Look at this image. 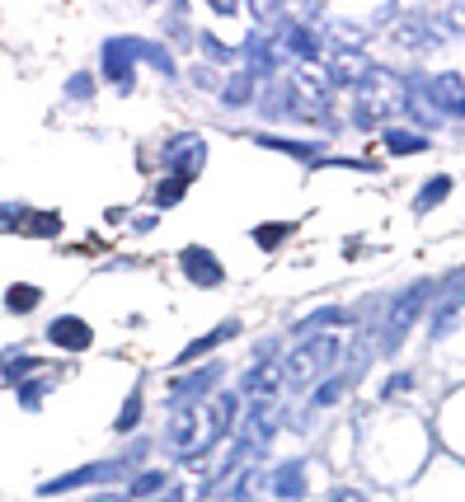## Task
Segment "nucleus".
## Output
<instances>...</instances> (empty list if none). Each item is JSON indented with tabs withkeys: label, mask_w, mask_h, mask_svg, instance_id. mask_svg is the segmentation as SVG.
I'll return each mask as SVG.
<instances>
[{
	"label": "nucleus",
	"mask_w": 465,
	"mask_h": 502,
	"mask_svg": "<svg viewBox=\"0 0 465 502\" xmlns=\"http://www.w3.org/2000/svg\"><path fill=\"white\" fill-rule=\"evenodd\" d=\"M47 339L52 348H66V352H85L94 343V329L85 320H75V315H62V320H52L47 324Z\"/></svg>",
	"instance_id": "nucleus-9"
},
{
	"label": "nucleus",
	"mask_w": 465,
	"mask_h": 502,
	"mask_svg": "<svg viewBox=\"0 0 465 502\" xmlns=\"http://www.w3.org/2000/svg\"><path fill=\"white\" fill-rule=\"evenodd\" d=\"M165 160H170V170L174 179H198L203 170V160H207V142H198V136H174V142L165 146Z\"/></svg>",
	"instance_id": "nucleus-7"
},
{
	"label": "nucleus",
	"mask_w": 465,
	"mask_h": 502,
	"mask_svg": "<svg viewBox=\"0 0 465 502\" xmlns=\"http://www.w3.org/2000/svg\"><path fill=\"white\" fill-rule=\"evenodd\" d=\"M330 502H367V497H362V493H358V488H339V493H334V497H330Z\"/></svg>",
	"instance_id": "nucleus-27"
},
{
	"label": "nucleus",
	"mask_w": 465,
	"mask_h": 502,
	"mask_svg": "<svg viewBox=\"0 0 465 502\" xmlns=\"http://www.w3.org/2000/svg\"><path fill=\"white\" fill-rule=\"evenodd\" d=\"M90 90H94V80H90V75H75L71 85H66V94H71V99H85Z\"/></svg>",
	"instance_id": "nucleus-26"
},
{
	"label": "nucleus",
	"mask_w": 465,
	"mask_h": 502,
	"mask_svg": "<svg viewBox=\"0 0 465 502\" xmlns=\"http://www.w3.org/2000/svg\"><path fill=\"white\" fill-rule=\"evenodd\" d=\"M0 226L19 235H62L57 212H34V207H0Z\"/></svg>",
	"instance_id": "nucleus-6"
},
{
	"label": "nucleus",
	"mask_w": 465,
	"mask_h": 502,
	"mask_svg": "<svg viewBox=\"0 0 465 502\" xmlns=\"http://www.w3.org/2000/svg\"><path fill=\"white\" fill-rule=\"evenodd\" d=\"M282 235H287V226H259V231H254V240H259L263 249H272V244H282Z\"/></svg>",
	"instance_id": "nucleus-25"
},
{
	"label": "nucleus",
	"mask_w": 465,
	"mask_h": 502,
	"mask_svg": "<svg viewBox=\"0 0 465 502\" xmlns=\"http://www.w3.org/2000/svg\"><path fill=\"white\" fill-rule=\"evenodd\" d=\"M179 263H183V272H188V282H193V287H222V263H216L212 254H207V249H183V254H179Z\"/></svg>",
	"instance_id": "nucleus-10"
},
{
	"label": "nucleus",
	"mask_w": 465,
	"mask_h": 502,
	"mask_svg": "<svg viewBox=\"0 0 465 502\" xmlns=\"http://www.w3.org/2000/svg\"><path fill=\"white\" fill-rule=\"evenodd\" d=\"M99 502H123V497H99Z\"/></svg>",
	"instance_id": "nucleus-28"
},
{
	"label": "nucleus",
	"mask_w": 465,
	"mask_h": 502,
	"mask_svg": "<svg viewBox=\"0 0 465 502\" xmlns=\"http://www.w3.org/2000/svg\"><path fill=\"white\" fill-rule=\"evenodd\" d=\"M226 339H235V324H222L216 333H207V339H193V343L179 352V367H183V361H193V357H203V352H212L216 343H226Z\"/></svg>",
	"instance_id": "nucleus-16"
},
{
	"label": "nucleus",
	"mask_w": 465,
	"mask_h": 502,
	"mask_svg": "<svg viewBox=\"0 0 465 502\" xmlns=\"http://www.w3.org/2000/svg\"><path fill=\"white\" fill-rule=\"evenodd\" d=\"M136 418H142V389H132V395H127V408L118 413V423H114V428H118V432H132V428H136Z\"/></svg>",
	"instance_id": "nucleus-21"
},
{
	"label": "nucleus",
	"mask_w": 465,
	"mask_h": 502,
	"mask_svg": "<svg viewBox=\"0 0 465 502\" xmlns=\"http://www.w3.org/2000/svg\"><path fill=\"white\" fill-rule=\"evenodd\" d=\"M132 62H136V43H132V38L104 43V71H108V80H114L123 94L132 90Z\"/></svg>",
	"instance_id": "nucleus-8"
},
{
	"label": "nucleus",
	"mask_w": 465,
	"mask_h": 502,
	"mask_svg": "<svg viewBox=\"0 0 465 502\" xmlns=\"http://www.w3.org/2000/svg\"><path fill=\"white\" fill-rule=\"evenodd\" d=\"M165 484H170L165 469H146V474H136V479H132V497H151V493H160Z\"/></svg>",
	"instance_id": "nucleus-20"
},
{
	"label": "nucleus",
	"mask_w": 465,
	"mask_h": 502,
	"mask_svg": "<svg viewBox=\"0 0 465 502\" xmlns=\"http://www.w3.org/2000/svg\"><path fill=\"white\" fill-rule=\"evenodd\" d=\"M165 502H183V497H179V493H174V497H165Z\"/></svg>",
	"instance_id": "nucleus-29"
},
{
	"label": "nucleus",
	"mask_w": 465,
	"mask_h": 502,
	"mask_svg": "<svg viewBox=\"0 0 465 502\" xmlns=\"http://www.w3.org/2000/svg\"><path fill=\"white\" fill-rule=\"evenodd\" d=\"M216 376H222V367H207V371L188 376V380H174V385H170V399H174V404H188L193 395H203L207 385H216Z\"/></svg>",
	"instance_id": "nucleus-14"
},
{
	"label": "nucleus",
	"mask_w": 465,
	"mask_h": 502,
	"mask_svg": "<svg viewBox=\"0 0 465 502\" xmlns=\"http://www.w3.org/2000/svg\"><path fill=\"white\" fill-rule=\"evenodd\" d=\"M15 389H19V404H24V408H38L47 380H24V385H15Z\"/></svg>",
	"instance_id": "nucleus-23"
},
{
	"label": "nucleus",
	"mask_w": 465,
	"mask_h": 502,
	"mask_svg": "<svg viewBox=\"0 0 465 502\" xmlns=\"http://www.w3.org/2000/svg\"><path fill=\"white\" fill-rule=\"evenodd\" d=\"M343 389H348V380L339 376V380H330V385H324V389H315V404H334V399L343 395Z\"/></svg>",
	"instance_id": "nucleus-24"
},
{
	"label": "nucleus",
	"mask_w": 465,
	"mask_h": 502,
	"mask_svg": "<svg viewBox=\"0 0 465 502\" xmlns=\"http://www.w3.org/2000/svg\"><path fill=\"white\" fill-rule=\"evenodd\" d=\"M272 493H278L282 502H301V497H306V465L287 460V465L272 469Z\"/></svg>",
	"instance_id": "nucleus-12"
},
{
	"label": "nucleus",
	"mask_w": 465,
	"mask_h": 502,
	"mask_svg": "<svg viewBox=\"0 0 465 502\" xmlns=\"http://www.w3.org/2000/svg\"><path fill=\"white\" fill-rule=\"evenodd\" d=\"M447 192H451V179H437V183H428V188L419 192V202H414V207H419V212H428L432 202H442Z\"/></svg>",
	"instance_id": "nucleus-22"
},
{
	"label": "nucleus",
	"mask_w": 465,
	"mask_h": 502,
	"mask_svg": "<svg viewBox=\"0 0 465 502\" xmlns=\"http://www.w3.org/2000/svg\"><path fill=\"white\" fill-rule=\"evenodd\" d=\"M250 94H254V80L240 71V75L231 80V85L222 90V103H226V108H244V103H250Z\"/></svg>",
	"instance_id": "nucleus-19"
},
{
	"label": "nucleus",
	"mask_w": 465,
	"mask_h": 502,
	"mask_svg": "<svg viewBox=\"0 0 465 502\" xmlns=\"http://www.w3.org/2000/svg\"><path fill=\"white\" fill-rule=\"evenodd\" d=\"M118 474H127V460H99V465L71 469V474H62V479L43 484L38 493H43V497H52V493H71V488H85V484H104V479H118Z\"/></svg>",
	"instance_id": "nucleus-5"
},
{
	"label": "nucleus",
	"mask_w": 465,
	"mask_h": 502,
	"mask_svg": "<svg viewBox=\"0 0 465 502\" xmlns=\"http://www.w3.org/2000/svg\"><path fill=\"white\" fill-rule=\"evenodd\" d=\"M170 441L179 446L183 456H193V451H203V446H212L207 418L198 413V404H179V408H174V418H170Z\"/></svg>",
	"instance_id": "nucleus-4"
},
{
	"label": "nucleus",
	"mask_w": 465,
	"mask_h": 502,
	"mask_svg": "<svg viewBox=\"0 0 465 502\" xmlns=\"http://www.w3.org/2000/svg\"><path fill=\"white\" fill-rule=\"evenodd\" d=\"M428 85V94L437 99V108H442L447 118H460V108H465V99H460V75L456 71H447V75H437V80H423ZM432 108V113H437Z\"/></svg>",
	"instance_id": "nucleus-11"
},
{
	"label": "nucleus",
	"mask_w": 465,
	"mask_h": 502,
	"mask_svg": "<svg viewBox=\"0 0 465 502\" xmlns=\"http://www.w3.org/2000/svg\"><path fill=\"white\" fill-rule=\"evenodd\" d=\"M38 367H43V361L29 357V352H15V348H10V352H0V376L15 380V385H19V380H29Z\"/></svg>",
	"instance_id": "nucleus-13"
},
{
	"label": "nucleus",
	"mask_w": 465,
	"mask_h": 502,
	"mask_svg": "<svg viewBox=\"0 0 465 502\" xmlns=\"http://www.w3.org/2000/svg\"><path fill=\"white\" fill-rule=\"evenodd\" d=\"M428 282H419V287H409L395 305H391V320H386V339H381V348L386 352H395L400 343H404V333H409V324L419 320V310H423V300H428Z\"/></svg>",
	"instance_id": "nucleus-3"
},
{
	"label": "nucleus",
	"mask_w": 465,
	"mask_h": 502,
	"mask_svg": "<svg viewBox=\"0 0 465 502\" xmlns=\"http://www.w3.org/2000/svg\"><path fill=\"white\" fill-rule=\"evenodd\" d=\"M339 357V343L334 339H306L292 357H287V385H311L315 376H324Z\"/></svg>",
	"instance_id": "nucleus-2"
},
{
	"label": "nucleus",
	"mask_w": 465,
	"mask_h": 502,
	"mask_svg": "<svg viewBox=\"0 0 465 502\" xmlns=\"http://www.w3.org/2000/svg\"><path fill=\"white\" fill-rule=\"evenodd\" d=\"M386 151L391 155H419V151H428V142H423V136L419 132H386Z\"/></svg>",
	"instance_id": "nucleus-17"
},
{
	"label": "nucleus",
	"mask_w": 465,
	"mask_h": 502,
	"mask_svg": "<svg viewBox=\"0 0 465 502\" xmlns=\"http://www.w3.org/2000/svg\"><path fill=\"white\" fill-rule=\"evenodd\" d=\"M404 99H409V90L386 66H367V75L358 80V108H352V118H358V127H376V123L395 118Z\"/></svg>",
	"instance_id": "nucleus-1"
},
{
	"label": "nucleus",
	"mask_w": 465,
	"mask_h": 502,
	"mask_svg": "<svg viewBox=\"0 0 465 502\" xmlns=\"http://www.w3.org/2000/svg\"><path fill=\"white\" fill-rule=\"evenodd\" d=\"M456 315H460V291H456V277H451V287H447V296H442V310L432 315V333H437V339L456 329Z\"/></svg>",
	"instance_id": "nucleus-15"
},
{
	"label": "nucleus",
	"mask_w": 465,
	"mask_h": 502,
	"mask_svg": "<svg viewBox=\"0 0 465 502\" xmlns=\"http://www.w3.org/2000/svg\"><path fill=\"white\" fill-rule=\"evenodd\" d=\"M43 300V291L38 287H29V282H19V287H10V296H5V305H10V310L15 315H29L34 310V305Z\"/></svg>",
	"instance_id": "nucleus-18"
}]
</instances>
